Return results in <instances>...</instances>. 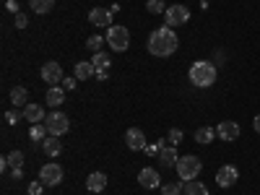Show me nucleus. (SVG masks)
<instances>
[{
	"label": "nucleus",
	"instance_id": "1",
	"mask_svg": "<svg viewBox=\"0 0 260 195\" xmlns=\"http://www.w3.org/2000/svg\"><path fill=\"white\" fill-rule=\"evenodd\" d=\"M177 47H180V39L169 26L151 31V37H148V52L154 57H169V55L177 52Z\"/></svg>",
	"mask_w": 260,
	"mask_h": 195
},
{
	"label": "nucleus",
	"instance_id": "2",
	"mask_svg": "<svg viewBox=\"0 0 260 195\" xmlns=\"http://www.w3.org/2000/svg\"><path fill=\"white\" fill-rule=\"evenodd\" d=\"M190 83L198 86V89H208V86L216 83V65L208 60H198L190 65V73H187Z\"/></svg>",
	"mask_w": 260,
	"mask_h": 195
},
{
	"label": "nucleus",
	"instance_id": "3",
	"mask_svg": "<svg viewBox=\"0 0 260 195\" xmlns=\"http://www.w3.org/2000/svg\"><path fill=\"white\" fill-rule=\"evenodd\" d=\"M175 169H177V175H180L182 182H192L195 177L201 175V159H198V156H192V154L180 156V161H177Z\"/></svg>",
	"mask_w": 260,
	"mask_h": 195
},
{
	"label": "nucleus",
	"instance_id": "4",
	"mask_svg": "<svg viewBox=\"0 0 260 195\" xmlns=\"http://www.w3.org/2000/svg\"><path fill=\"white\" fill-rule=\"evenodd\" d=\"M107 45H110L115 52H125L127 45H130V31H127L125 26L112 24L110 29H107Z\"/></svg>",
	"mask_w": 260,
	"mask_h": 195
},
{
	"label": "nucleus",
	"instance_id": "5",
	"mask_svg": "<svg viewBox=\"0 0 260 195\" xmlns=\"http://www.w3.org/2000/svg\"><path fill=\"white\" fill-rule=\"evenodd\" d=\"M45 125H47V133L50 136H65L68 133V127H71V120H68V115H62L60 110H55L52 115H47V120H45Z\"/></svg>",
	"mask_w": 260,
	"mask_h": 195
},
{
	"label": "nucleus",
	"instance_id": "6",
	"mask_svg": "<svg viewBox=\"0 0 260 195\" xmlns=\"http://www.w3.org/2000/svg\"><path fill=\"white\" fill-rule=\"evenodd\" d=\"M62 177H65V175H62V167L55 164V161H47L45 167L39 169V180L45 182L47 187H57V185L62 182Z\"/></svg>",
	"mask_w": 260,
	"mask_h": 195
},
{
	"label": "nucleus",
	"instance_id": "7",
	"mask_svg": "<svg viewBox=\"0 0 260 195\" xmlns=\"http://www.w3.org/2000/svg\"><path fill=\"white\" fill-rule=\"evenodd\" d=\"M190 21V11L185 6H169L167 13H164V26L175 29V26H182Z\"/></svg>",
	"mask_w": 260,
	"mask_h": 195
},
{
	"label": "nucleus",
	"instance_id": "8",
	"mask_svg": "<svg viewBox=\"0 0 260 195\" xmlns=\"http://www.w3.org/2000/svg\"><path fill=\"white\" fill-rule=\"evenodd\" d=\"M42 81H47L50 86H60L62 83V68H60V62H45V65H42Z\"/></svg>",
	"mask_w": 260,
	"mask_h": 195
},
{
	"label": "nucleus",
	"instance_id": "9",
	"mask_svg": "<svg viewBox=\"0 0 260 195\" xmlns=\"http://www.w3.org/2000/svg\"><path fill=\"white\" fill-rule=\"evenodd\" d=\"M216 136H219L221 141H226V143H232V141L240 138V125H237L234 120H224V122H219V127H216Z\"/></svg>",
	"mask_w": 260,
	"mask_h": 195
},
{
	"label": "nucleus",
	"instance_id": "10",
	"mask_svg": "<svg viewBox=\"0 0 260 195\" xmlns=\"http://www.w3.org/2000/svg\"><path fill=\"white\" fill-rule=\"evenodd\" d=\"M125 143L130 151H146V136H143V130L141 127H130L127 133H125Z\"/></svg>",
	"mask_w": 260,
	"mask_h": 195
},
{
	"label": "nucleus",
	"instance_id": "11",
	"mask_svg": "<svg viewBox=\"0 0 260 195\" xmlns=\"http://www.w3.org/2000/svg\"><path fill=\"white\" fill-rule=\"evenodd\" d=\"M138 182H141V187H146V190H156V187L161 185L159 172H156V169H151V167H146V169L138 172Z\"/></svg>",
	"mask_w": 260,
	"mask_h": 195
},
{
	"label": "nucleus",
	"instance_id": "12",
	"mask_svg": "<svg viewBox=\"0 0 260 195\" xmlns=\"http://www.w3.org/2000/svg\"><path fill=\"white\" fill-rule=\"evenodd\" d=\"M237 177H240V172H237V167H229V164L216 172V182H219V187H232L237 182Z\"/></svg>",
	"mask_w": 260,
	"mask_h": 195
},
{
	"label": "nucleus",
	"instance_id": "13",
	"mask_svg": "<svg viewBox=\"0 0 260 195\" xmlns=\"http://www.w3.org/2000/svg\"><path fill=\"white\" fill-rule=\"evenodd\" d=\"M89 21H91L94 26H107V29H110L112 26V11H107V8H91Z\"/></svg>",
	"mask_w": 260,
	"mask_h": 195
},
{
	"label": "nucleus",
	"instance_id": "14",
	"mask_svg": "<svg viewBox=\"0 0 260 195\" xmlns=\"http://www.w3.org/2000/svg\"><path fill=\"white\" fill-rule=\"evenodd\" d=\"M107 187V175L104 172H91L89 177H86V190L89 192H102Z\"/></svg>",
	"mask_w": 260,
	"mask_h": 195
},
{
	"label": "nucleus",
	"instance_id": "15",
	"mask_svg": "<svg viewBox=\"0 0 260 195\" xmlns=\"http://www.w3.org/2000/svg\"><path fill=\"white\" fill-rule=\"evenodd\" d=\"M24 120H29L31 125H37V122H42V120H47V115H45V110H42V104H26L24 107Z\"/></svg>",
	"mask_w": 260,
	"mask_h": 195
},
{
	"label": "nucleus",
	"instance_id": "16",
	"mask_svg": "<svg viewBox=\"0 0 260 195\" xmlns=\"http://www.w3.org/2000/svg\"><path fill=\"white\" fill-rule=\"evenodd\" d=\"M159 161H161V167H164V169H172V167H177L180 156H177L175 146H164V148L159 151Z\"/></svg>",
	"mask_w": 260,
	"mask_h": 195
},
{
	"label": "nucleus",
	"instance_id": "17",
	"mask_svg": "<svg viewBox=\"0 0 260 195\" xmlns=\"http://www.w3.org/2000/svg\"><path fill=\"white\" fill-rule=\"evenodd\" d=\"M42 151H45L47 156H52V159H55V156H60V154H62V143L57 141V136H47L45 141H42Z\"/></svg>",
	"mask_w": 260,
	"mask_h": 195
},
{
	"label": "nucleus",
	"instance_id": "18",
	"mask_svg": "<svg viewBox=\"0 0 260 195\" xmlns=\"http://www.w3.org/2000/svg\"><path fill=\"white\" fill-rule=\"evenodd\" d=\"M91 76H96L94 62H89V60L76 62V78H78V81H86V78H91Z\"/></svg>",
	"mask_w": 260,
	"mask_h": 195
},
{
	"label": "nucleus",
	"instance_id": "19",
	"mask_svg": "<svg viewBox=\"0 0 260 195\" xmlns=\"http://www.w3.org/2000/svg\"><path fill=\"white\" fill-rule=\"evenodd\" d=\"M62 102H65V89H62V86H50V91H47V104L57 110Z\"/></svg>",
	"mask_w": 260,
	"mask_h": 195
},
{
	"label": "nucleus",
	"instance_id": "20",
	"mask_svg": "<svg viewBox=\"0 0 260 195\" xmlns=\"http://www.w3.org/2000/svg\"><path fill=\"white\" fill-rule=\"evenodd\" d=\"M29 91L24 89V86H16V89H11V102H13V107H26L29 102Z\"/></svg>",
	"mask_w": 260,
	"mask_h": 195
},
{
	"label": "nucleus",
	"instance_id": "21",
	"mask_svg": "<svg viewBox=\"0 0 260 195\" xmlns=\"http://www.w3.org/2000/svg\"><path fill=\"white\" fill-rule=\"evenodd\" d=\"M29 6H31V11L37 16H45V13H50L55 8V0H29Z\"/></svg>",
	"mask_w": 260,
	"mask_h": 195
},
{
	"label": "nucleus",
	"instance_id": "22",
	"mask_svg": "<svg viewBox=\"0 0 260 195\" xmlns=\"http://www.w3.org/2000/svg\"><path fill=\"white\" fill-rule=\"evenodd\" d=\"M213 138H216V127H208V125H206V127H198V130H195V141L203 143V146L211 143Z\"/></svg>",
	"mask_w": 260,
	"mask_h": 195
},
{
	"label": "nucleus",
	"instance_id": "23",
	"mask_svg": "<svg viewBox=\"0 0 260 195\" xmlns=\"http://www.w3.org/2000/svg\"><path fill=\"white\" fill-rule=\"evenodd\" d=\"M91 62H94V68H96V73H102V71H110V65H112V60L107 57L104 52H96Z\"/></svg>",
	"mask_w": 260,
	"mask_h": 195
},
{
	"label": "nucleus",
	"instance_id": "24",
	"mask_svg": "<svg viewBox=\"0 0 260 195\" xmlns=\"http://www.w3.org/2000/svg\"><path fill=\"white\" fill-rule=\"evenodd\" d=\"M185 195H211V192H208V187L203 182H195L192 180V182L185 185Z\"/></svg>",
	"mask_w": 260,
	"mask_h": 195
},
{
	"label": "nucleus",
	"instance_id": "25",
	"mask_svg": "<svg viewBox=\"0 0 260 195\" xmlns=\"http://www.w3.org/2000/svg\"><path fill=\"white\" fill-rule=\"evenodd\" d=\"M29 136H31V141H34V143H37V141H45V136H50V133H47V125H45V122H37V125H31Z\"/></svg>",
	"mask_w": 260,
	"mask_h": 195
},
{
	"label": "nucleus",
	"instance_id": "26",
	"mask_svg": "<svg viewBox=\"0 0 260 195\" xmlns=\"http://www.w3.org/2000/svg\"><path fill=\"white\" fill-rule=\"evenodd\" d=\"M104 42H107V37H89V39H86V47H89V50H94V52H102V45H104Z\"/></svg>",
	"mask_w": 260,
	"mask_h": 195
},
{
	"label": "nucleus",
	"instance_id": "27",
	"mask_svg": "<svg viewBox=\"0 0 260 195\" xmlns=\"http://www.w3.org/2000/svg\"><path fill=\"white\" fill-rule=\"evenodd\" d=\"M148 13H167V6H164V0H148L146 3Z\"/></svg>",
	"mask_w": 260,
	"mask_h": 195
},
{
	"label": "nucleus",
	"instance_id": "28",
	"mask_svg": "<svg viewBox=\"0 0 260 195\" xmlns=\"http://www.w3.org/2000/svg\"><path fill=\"white\" fill-rule=\"evenodd\" d=\"M182 192V185L180 182H167L161 185V195H180Z\"/></svg>",
	"mask_w": 260,
	"mask_h": 195
},
{
	"label": "nucleus",
	"instance_id": "29",
	"mask_svg": "<svg viewBox=\"0 0 260 195\" xmlns=\"http://www.w3.org/2000/svg\"><path fill=\"white\" fill-rule=\"evenodd\" d=\"M167 141H169L172 146H177V143L182 141V130H180V127H172V130H169V136H167Z\"/></svg>",
	"mask_w": 260,
	"mask_h": 195
},
{
	"label": "nucleus",
	"instance_id": "30",
	"mask_svg": "<svg viewBox=\"0 0 260 195\" xmlns=\"http://www.w3.org/2000/svg\"><path fill=\"white\" fill-rule=\"evenodd\" d=\"M8 161H11L13 167H21V164H24V151H11V154H8Z\"/></svg>",
	"mask_w": 260,
	"mask_h": 195
},
{
	"label": "nucleus",
	"instance_id": "31",
	"mask_svg": "<svg viewBox=\"0 0 260 195\" xmlns=\"http://www.w3.org/2000/svg\"><path fill=\"white\" fill-rule=\"evenodd\" d=\"M21 117H24V112H18V110H11V112H6V122H8V125H16Z\"/></svg>",
	"mask_w": 260,
	"mask_h": 195
},
{
	"label": "nucleus",
	"instance_id": "32",
	"mask_svg": "<svg viewBox=\"0 0 260 195\" xmlns=\"http://www.w3.org/2000/svg\"><path fill=\"white\" fill-rule=\"evenodd\" d=\"M45 187H47V185L42 182V180H39V182H31V185H29V195H42V192H45Z\"/></svg>",
	"mask_w": 260,
	"mask_h": 195
},
{
	"label": "nucleus",
	"instance_id": "33",
	"mask_svg": "<svg viewBox=\"0 0 260 195\" xmlns=\"http://www.w3.org/2000/svg\"><path fill=\"white\" fill-rule=\"evenodd\" d=\"M29 26V18L24 13H16V29H26Z\"/></svg>",
	"mask_w": 260,
	"mask_h": 195
},
{
	"label": "nucleus",
	"instance_id": "34",
	"mask_svg": "<svg viewBox=\"0 0 260 195\" xmlns=\"http://www.w3.org/2000/svg\"><path fill=\"white\" fill-rule=\"evenodd\" d=\"M73 86H76V78H62V89H65V91H71Z\"/></svg>",
	"mask_w": 260,
	"mask_h": 195
},
{
	"label": "nucleus",
	"instance_id": "35",
	"mask_svg": "<svg viewBox=\"0 0 260 195\" xmlns=\"http://www.w3.org/2000/svg\"><path fill=\"white\" fill-rule=\"evenodd\" d=\"M13 177L21 180V177H24V169H21V167H13Z\"/></svg>",
	"mask_w": 260,
	"mask_h": 195
},
{
	"label": "nucleus",
	"instance_id": "36",
	"mask_svg": "<svg viewBox=\"0 0 260 195\" xmlns=\"http://www.w3.org/2000/svg\"><path fill=\"white\" fill-rule=\"evenodd\" d=\"M96 78H99V81H107V78H110V71H102V73H96Z\"/></svg>",
	"mask_w": 260,
	"mask_h": 195
},
{
	"label": "nucleus",
	"instance_id": "37",
	"mask_svg": "<svg viewBox=\"0 0 260 195\" xmlns=\"http://www.w3.org/2000/svg\"><path fill=\"white\" fill-rule=\"evenodd\" d=\"M252 127H255V133H260V115L252 120Z\"/></svg>",
	"mask_w": 260,
	"mask_h": 195
}]
</instances>
